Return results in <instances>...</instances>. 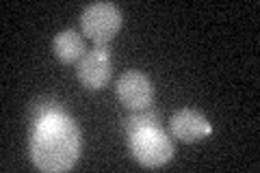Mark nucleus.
<instances>
[{"label": "nucleus", "instance_id": "obj_2", "mask_svg": "<svg viewBox=\"0 0 260 173\" xmlns=\"http://www.w3.org/2000/svg\"><path fill=\"white\" fill-rule=\"evenodd\" d=\"M130 156L145 169H160L174 158V143L158 126H145L128 134Z\"/></svg>", "mask_w": 260, "mask_h": 173}, {"label": "nucleus", "instance_id": "obj_8", "mask_svg": "<svg viewBox=\"0 0 260 173\" xmlns=\"http://www.w3.org/2000/svg\"><path fill=\"white\" fill-rule=\"evenodd\" d=\"M145 126H158V113L150 109V106L143 111H133L121 119V128H124L126 134H133L135 130L145 128Z\"/></svg>", "mask_w": 260, "mask_h": 173}, {"label": "nucleus", "instance_id": "obj_1", "mask_svg": "<svg viewBox=\"0 0 260 173\" xmlns=\"http://www.w3.org/2000/svg\"><path fill=\"white\" fill-rule=\"evenodd\" d=\"M83 152V132L65 111L52 113L32 126L28 156L39 171H70Z\"/></svg>", "mask_w": 260, "mask_h": 173}, {"label": "nucleus", "instance_id": "obj_9", "mask_svg": "<svg viewBox=\"0 0 260 173\" xmlns=\"http://www.w3.org/2000/svg\"><path fill=\"white\" fill-rule=\"evenodd\" d=\"M63 111V106L56 102V100H48V97H42V100H35L30 104V109H28V119L30 123L35 126V123H39L42 119H46L48 115H52V113H61Z\"/></svg>", "mask_w": 260, "mask_h": 173}, {"label": "nucleus", "instance_id": "obj_6", "mask_svg": "<svg viewBox=\"0 0 260 173\" xmlns=\"http://www.w3.org/2000/svg\"><path fill=\"white\" fill-rule=\"evenodd\" d=\"M169 130H172V134L178 141L189 143V145L213 134V126L206 119V115L195 109H182L174 113L172 119H169Z\"/></svg>", "mask_w": 260, "mask_h": 173}, {"label": "nucleus", "instance_id": "obj_4", "mask_svg": "<svg viewBox=\"0 0 260 173\" xmlns=\"http://www.w3.org/2000/svg\"><path fill=\"white\" fill-rule=\"evenodd\" d=\"M76 76L89 91H102L113 76V54L107 46H95L78 61Z\"/></svg>", "mask_w": 260, "mask_h": 173}, {"label": "nucleus", "instance_id": "obj_3", "mask_svg": "<svg viewBox=\"0 0 260 173\" xmlns=\"http://www.w3.org/2000/svg\"><path fill=\"white\" fill-rule=\"evenodd\" d=\"M121 28V11L113 3H93L85 7L80 15L83 35L95 41V46H107L117 37Z\"/></svg>", "mask_w": 260, "mask_h": 173}, {"label": "nucleus", "instance_id": "obj_5", "mask_svg": "<svg viewBox=\"0 0 260 173\" xmlns=\"http://www.w3.org/2000/svg\"><path fill=\"white\" fill-rule=\"evenodd\" d=\"M117 100L130 111H143L152 106L154 100V85L148 78V74L130 70L126 74H121L115 85Z\"/></svg>", "mask_w": 260, "mask_h": 173}, {"label": "nucleus", "instance_id": "obj_7", "mask_svg": "<svg viewBox=\"0 0 260 173\" xmlns=\"http://www.w3.org/2000/svg\"><path fill=\"white\" fill-rule=\"evenodd\" d=\"M52 50H54V56L59 59L61 63L65 65H72L83 59L87 54V46H85V39L80 35L78 30H61L59 35L54 37L52 41Z\"/></svg>", "mask_w": 260, "mask_h": 173}]
</instances>
